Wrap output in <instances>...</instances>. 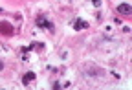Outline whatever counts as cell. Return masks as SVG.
<instances>
[{
    "label": "cell",
    "instance_id": "cell-1",
    "mask_svg": "<svg viewBox=\"0 0 132 90\" xmlns=\"http://www.w3.org/2000/svg\"><path fill=\"white\" fill-rule=\"evenodd\" d=\"M35 24H37V28H40V29H48V31H53V29H55L53 22L50 20L46 15H39L37 20H35Z\"/></svg>",
    "mask_w": 132,
    "mask_h": 90
},
{
    "label": "cell",
    "instance_id": "cell-2",
    "mask_svg": "<svg viewBox=\"0 0 132 90\" xmlns=\"http://www.w3.org/2000/svg\"><path fill=\"white\" fill-rule=\"evenodd\" d=\"M0 33H2V35H13L15 33V28L9 22H0Z\"/></svg>",
    "mask_w": 132,
    "mask_h": 90
},
{
    "label": "cell",
    "instance_id": "cell-3",
    "mask_svg": "<svg viewBox=\"0 0 132 90\" xmlns=\"http://www.w3.org/2000/svg\"><path fill=\"white\" fill-rule=\"evenodd\" d=\"M85 28H88V22L82 20L81 17H77V19L73 20V31H81V29H85Z\"/></svg>",
    "mask_w": 132,
    "mask_h": 90
},
{
    "label": "cell",
    "instance_id": "cell-4",
    "mask_svg": "<svg viewBox=\"0 0 132 90\" xmlns=\"http://www.w3.org/2000/svg\"><path fill=\"white\" fill-rule=\"evenodd\" d=\"M118 13H121V15H132V6L130 4H119L118 6Z\"/></svg>",
    "mask_w": 132,
    "mask_h": 90
},
{
    "label": "cell",
    "instance_id": "cell-5",
    "mask_svg": "<svg viewBox=\"0 0 132 90\" xmlns=\"http://www.w3.org/2000/svg\"><path fill=\"white\" fill-rule=\"evenodd\" d=\"M33 79H35V74H33V72H26L24 77H22V85H24V86H28Z\"/></svg>",
    "mask_w": 132,
    "mask_h": 90
},
{
    "label": "cell",
    "instance_id": "cell-6",
    "mask_svg": "<svg viewBox=\"0 0 132 90\" xmlns=\"http://www.w3.org/2000/svg\"><path fill=\"white\" fill-rule=\"evenodd\" d=\"M35 48H44V44H42V42H31V44L24 46V48H22V51L26 53V51H31V50H35Z\"/></svg>",
    "mask_w": 132,
    "mask_h": 90
},
{
    "label": "cell",
    "instance_id": "cell-7",
    "mask_svg": "<svg viewBox=\"0 0 132 90\" xmlns=\"http://www.w3.org/2000/svg\"><path fill=\"white\" fill-rule=\"evenodd\" d=\"M92 2H94L95 8H101V0H92Z\"/></svg>",
    "mask_w": 132,
    "mask_h": 90
},
{
    "label": "cell",
    "instance_id": "cell-8",
    "mask_svg": "<svg viewBox=\"0 0 132 90\" xmlns=\"http://www.w3.org/2000/svg\"><path fill=\"white\" fill-rule=\"evenodd\" d=\"M2 68H4V63H2V61H0V70H2Z\"/></svg>",
    "mask_w": 132,
    "mask_h": 90
}]
</instances>
